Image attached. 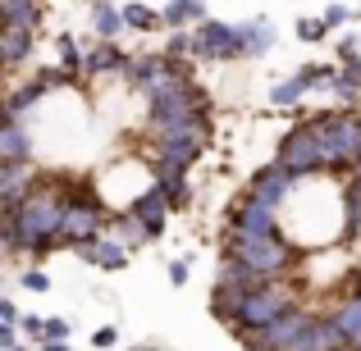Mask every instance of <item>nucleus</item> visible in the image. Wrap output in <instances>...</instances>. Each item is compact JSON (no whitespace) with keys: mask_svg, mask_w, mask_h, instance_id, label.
I'll list each match as a JSON object with an SVG mask.
<instances>
[{"mask_svg":"<svg viewBox=\"0 0 361 351\" xmlns=\"http://www.w3.org/2000/svg\"><path fill=\"white\" fill-rule=\"evenodd\" d=\"M64 215H69V196L32 187L23 196V205L14 215H5V251L46 255L51 246L64 242Z\"/></svg>","mask_w":361,"mask_h":351,"instance_id":"nucleus-1","label":"nucleus"},{"mask_svg":"<svg viewBox=\"0 0 361 351\" xmlns=\"http://www.w3.org/2000/svg\"><path fill=\"white\" fill-rule=\"evenodd\" d=\"M224 255H238V260H247L256 274H265L270 283L283 279V269H288V264H298V246H293L288 237H279V233L252 237V233L229 229V233H224Z\"/></svg>","mask_w":361,"mask_h":351,"instance_id":"nucleus-2","label":"nucleus"},{"mask_svg":"<svg viewBox=\"0 0 361 351\" xmlns=\"http://www.w3.org/2000/svg\"><path fill=\"white\" fill-rule=\"evenodd\" d=\"M316 128V137H320V155H325V169H348V165H357L361 160V119H343V115H334V119H316L311 123Z\"/></svg>","mask_w":361,"mask_h":351,"instance_id":"nucleus-3","label":"nucleus"},{"mask_svg":"<svg viewBox=\"0 0 361 351\" xmlns=\"http://www.w3.org/2000/svg\"><path fill=\"white\" fill-rule=\"evenodd\" d=\"M311 319L316 315H307V310H288L283 319H274V324H265V328H233V333L252 351H293L298 338L311 328Z\"/></svg>","mask_w":361,"mask_h":351,"instance_id":"nucleus-4","label":"nucleus"},{"mask_svg":"<svg viewBox=\"0 0 361 351\" xmlns=\"http://www.w3.org/2000/svg\"><path fill=\"white\" fill-rule=\"evenodd\" d=\"M274 165H283L293 178H302V183H307L311 174H320V169H325V155H320V137H316V128H311V123L293 128L288 137L279 141V160H274Z\"/></svg>","mask_w":361,"mask_h":351,"instance_id":"nucleus-5","label":"nucleus"},{"mask_svg":"<svg viewBox=\"0 0 361 351\" xmlns=\"http://www.w3.org/2000/svg\"><path fill=\"white\" fill-rule=\"evenodd\" d=\"M288 310H298V297H293V288L283 279H274V283H265L261 292L247 297L238 328H265V324H274V319H283Z\"/></svg>","mask_w":361,"mask_h":351,"instance_id":"nucleus-6","label":"nucleus"},{"mask_svg":"<svg viewBox=\"0 0 361 351\" xmlns=\"http://www.w3.org/2000/svg\"><path fill=\"white\" fill-rule=\"evenodd\" d=\"M192 55L197 60H243L247 55L243 27L220 23V18H206V23L192 32Z\"/></svg>","mask_w":361,"mask_h":351,"instance_id":"nucleus-7","label":"nucleus"},{"mask_svg":"<svg viewBox=\"0 0 361 351\" xmlns=\"http://www.w3.org/2000/svg\"><path fill=\"white\" fill-rule=\"evenodd\" d=\"M302 187V178H293L283 165H265L261 174L252 178V201H261V205H270V210H279L283 201H293V192Z\"/></svg>","mask_w":361,"mask_h":351,"instance_id":"nucleus-8","label":"nucleus"},{"mask_svg":"<svg viewBox=\"0 0 361 351\" xmlns=\"http://www.w3.org/2000/svg\"><path fill=\"white\" fill-rule=\"evenodd\" d=\"M101 224H106V210H101L97 196L82 192L78 201L69 196V215H64V242H82V237H101Z\"/></svg>","mask_w":361,"mask_h":351,"instance_id":"nucleus-9","label":"nucleus"},{"mask_svg":"<svg viewBox=\"0 0 361 351\" xmlns=\"http://www.w3.org/2000/svg\"><path fill=\"white\" fill-rule=\"evenodd\" d=\"M229 229L252 233V237H265V233H279V224H274V210H270V205H261V201H252V196H243V201L229 210Z\"/></svg>","mask_w":361,"mask_h":351,"instance_id":"nucleus-10","label":"nucleus"},{"mask_svg":"<svg viewBox=\"0 0 361 351\" xmlns=\"http://www.w3.org/2000/svg\"><path fill=\"white\" fill-rule=\"evenodd\" d=\"M73 251H78L82 260L101 264V269H123V264H128V246H123L119 237H82V242H73Z\"/></svg>","mask_w":361,"mask_h":351,"instance_id":"nucleus-11","label":"nucleus"},{"mask_svg":"<svg viewBox=\"0 0 361 351\" xmlns=\"http://www.w3.org/2000/svg\"><path fill=\"white\" fill-rule=\"evenodd\" d=\"M348 347V338H343V328L334 324V315H325V319H311V328L298 338V347L293 351H343Z\"/></svg>","mask_w":361,"mask_h":351,"instance_id":"nucleus-12","label":"nucleus"},{"mask_svg":"<svg viewBox=\"0 0 361 351\" xmlns=\"http://www.w3.org/2000/svg\"><path fill=\"white\" fill-rule=\"evenodd\" d=\"M128 215H137V219L147 224V233H151V237H160V233H165V215H169V201H165V192H160V187L151 183L142 196H133Z\"/></svg>","mask_w":361,"mask_h":351,"instance_id":"nucleus-13","label":"nucleus"},{"mask_svg":"<svg viewBox=\"0 0 361 351\" xmlns=\"http://www.w3.org/2000/svg\"><path fill=\"white\" fill-rule=\"evenodd\" d=\"M23 196H27V169L0 160V201H5V215H14L23 205Z\"/></svg>","mask_w":361,"mask_h":351,"instance_id":"nucleus-14","label":"nucleus"},{"mask_svg":"<svg viewBox=\"0 0 361 351\" xmlns=\"http://www.w3.org/2000/svg\"><path fill=\"white\" fill-rule=\"evenodd\" d=\"M247 297H252V292H243V288H229V283H215V297H211V310H215V319H224L229 328H238Z\"/></svg>","mask_w":361,"mask_h":351,"instance_id":"nucleus-15","label":"nucleus"},{"mask_svg":"<svg viewBox=\"0 0 361 351\" xmlns=\"http://www.w3.org/2000/svg\"><path fill=\"white\" fill-rule=\"evenodd\" d=\"M220 283H229V288H243V292H261L265 283V274H256L247 260H238V255H224V264H220Z\"/></svg>","mask_w":361,"mask_h":351,"instance_id":"nucleus-16","label":"nucleus"},{"mask_svg":"<svg viewBox=\"0 0 361 351\" xmlns=\"http://www.w3.org/2000/svg\"><path fill=\"white\" fill-rule=\"evenodd\" d=\"M27 151H32V141H27V128L18 119H9L5 128H0V160H9V165H23Z\"/></svg>","mask_w":361,"mask_h":351,"instance_id":"nucleus-17","label":"nucleus"},{"mask_svg":"<svg viewBox=\"0 0 361 351\" xmlns=\"http://www.w3.org/2000/svg\"><path fill=\"white\" fill-rule=\"evenodd\" d=\"M42 101H46V87H42V82H37V78H32V82H27V87H18V91H14V96H9V101H5V115H9V119H18V123H23L27 115H32V110H42Z\"/></svg>","mask_w":361,"mask_h":351,"instance_id":"nucleus-18","label":"nucleus"},{"mask_svg":"<svg viewBox=\"0 0 361 351\" xmlns=\"http://www.w3.org/2000/svg\"><path fill=\"white\" fill-rule=\"evenodd\" d=\"M128 60H133V55H123L115 42H101L97 51L87 55V73H123V69H128Z\"/></svg>","mask_w":361,"mask_h":351,"instance_id":"nucleus-19","label":"nucleus"},{"mask_svg":"<svg viewBox=\"0 0 361 351\" xmlns=\"http://www.w3.org/2000/svg\"><path fill=\"white\" fill-rule=\"evenodd\" d=\"M160 18H165V27L183 32V23H197V18H206V0H169V5L160 9Z\"/></svg>","mask_w":361,"mask_h":351,"instance_id":"nucleus-20","label":"nucleus"},{"mask_svg":"<svg viewBox=\"0 0 361 351\" xmlns=\"http://www.w3.org/2000/svg\"><path fill=\"white\" fill-rule=\"evenodd\" d=\"M0 55H5V64H23L32 55V32L27 27H5L0 32Z\"/></svg>","mask_w":361,"mask_h":351,"instance_id":"nucleus-21","label":"nucleus"},{"mask_svg":"<svg viewBox=\"0 0 361 351\" xmlns=\"http://www.w3.org/2000/svg\"><path fill=\"white\" fill-rule=\"evenodd\" d=\"M92 23H97V37L101 42H115V37L123 32V9H115V5H106V0H97V5H92Z\"/></svg>","mask_w":361,"mask_h":351,"instance_id":"nucleus-22","label":"nucleus"},{"mask_svg":"<svg viewBox=\"0 0 361 351\" xmlns=\"http://www.w3.org/2000/svg\"><path fill=\"white\" fill-rule=\"evenodd\" d=\"M0 14H5V27H27V32H32L42 5H37V0H0Z\"/></svg>","mask_w":361,"mask_h":351,"instance_id":"nucleus-23","label":"nucleus"},{"mask_svg":"<svg viewBox=\"0 0 361 351\" xmlns=\"http://www.w3.org/2000/svg\"><path fill=\"white\" fill-rule=\"evenodd\" d=\"M302 96H307V78H302V73H293V78H279V82H274V91H270V106L288 110V106H298Z\"/></svg>","mask_w":361,"mask_h":351,"instance_id":"nucleus-24","label":"nucleus"},{"mask_svg":"<svg viewBox=\"0 0 361 351\" xmlns=\"http://www.w3.org/2000/svg\"><path fill=\"white\" fill-rule=\"evenodd\" d=\"M334 324L343 328L348 347H361V301H343V306L334 310Z\"/></svg>","mask_w":361,"mask_h":351,"instance_id":"nucleus-25","label":"nucleus"},{"mask_svg":"<svg viewBox=\"0 0 361 351\" xmlns=\"http://www.w3.org/2000/svg\"><path fill=\"white\" fill-rule=\"evenodd\" d=\"M243 42H247V55H265L274 46V27L265 18H252V23H243Z\"/></svg>","mask_w":361,"mask_h":351,"instance_id":"nucleus-26","label":"nucleus"},{"mask_svg":"<svg viewBox=\"0 0 361 351\" xmlns=\"http://www.w3.org/2000/svg\"><path fill=\"white\" fill-rule=\"evenodd\" d=\"M110 237H119L123 246H137V242H147V224L137 219V215H119V219H110Z\"/></svg>","mask_w":361,"mask_h":351,"instance_id":"nucleus-27","label":"nucleus"},{"mask_svg":"<svg viewBox=\"0 0 361 351\" xmlns=\"http://www.w3.org/2000/svg\"><path fill=\"white\" fill-rule=\"evenodd\" d=\"M343 229L361 233V174L348 183V192H343Z\"/></svg>","mask_w":361,"mask_h":351,"instance_id":"nucleus-28","label":"nucleus"},{"mask_svg":"<svg viewBox=\"0 0 361 351\" xmlns=\"http://www.w3.org/2000/svg\"><path fill=\"white\" fill-rule=\"evenodd\" d=\"M123 23H128L133 32H151V27H160L165 18H160L156 9H147V5H123Z\"/></svg>","mask_w":361,"mask_h":351,"instance_id":"nucleus-29","label":"nucleus"},{"mask_svg":"<svg viewBox=\"0 0 361 351\" xmlns=\"http://www.w3.org/2000/svg\"><path fill=\"white\" fill-rule=\"evenodd\" d=\"M60 64H64V69H69V73H82V69H87V55H82V46L73 42L69 32L60 37Z\"/></svg>","mask_w":361,"mask_h":351,"instance_id":"nucleus-30","label":"nucleus"},{"mask_svg":"<svg viewBox=\"0 0 361 351\" xmlns=\"http://www.w3.org/2000/svg\"><path fill=\"white\" fill-rule=\"evenodd\" d=\"M334 91H338V96H361V55H357V60H348V69L338 73Z\"/></svg>","mask_w":361,"mask_h":351,"instance_id":"nucleus-31","label":"nucleus"},{"mask_svg":"<svg viewBox=\"0 0 361 351\" xmlns=\"http://www.w3.org/2000/svg\"><path fill=\"white\" fill-rule=\"evenodd\" d=\"M325 32H329L325 18H302V23H298V37H302V42H320Z\"/></svg>","mask_w":361,"mask_h":351,"instance_id":"nucleus-32","label":"nucleus"},{"mask_svg":"<svg viewBox=\"0 0 361 351\" xmlns=\"http://www.w3.org/2000/svg\"><path fill=\"white\" fill-rule=\"evenodd\" d=\"M37 82H42L46 91H51V87H69L73 73H69V69H42V73H37Z\"/></svg>","mask_w":361,"mask_h":351,"instance_id":"nucleus-33","label":"nucleus"},{"mask_svg":"<svg viewBox=\"0 0 361 351\" xmlns=\"http://www.w3.org/2000/svg\"><path fill=\"white\" fill-rule=\"evenodd\" d=\"M169 60H183V55H192V37H188V32H174V37H169Z\"/></svg>","mask_w":361,"mask_h":351,"instance_id":"nucleus-34","label":"nucleus"},{"mask_svg":"<svg viewBox=\"0 0 361 351\" xmlns=\"http://www.w3.org/2000/svg\"><path fill=\"white\" fill-rule=\"evenodd\" d=\"M42 338H46V343H64V338H69V324H64V319H46Z\"/></svg>","mask_w":361,"mask_h":351,"instance_id":"nucleus-35","label":"nucleus"},{"mask_svg":"<svg viewBox=\"0 0 361 351\" xmlns=\"http://www.w3.org/2000/svg\"><path fill=\"white\" fill-rule=\"evenodd\" d=\"M320 18H325L329 27H343L348 18H353V9H348V5H329V9H325V14H320Z\"/></svg>","mask_w":361,"mask_h":351,"instance_id":"nucleus-36","label":"nucleus"},{"mask_svg":"<svg viewBox=\"0 0 361 351\" xmlns=\"http://www.w3.org/2000/svg\"><path fill=\"white\" fill-rule=\"evenodd\" d=\"M23 288H27V292H46V288H51V279H46L42 269H27V274H23Z\"/></svg>","mask_w":361,"mask_h":351,"instance_id":"nucleus-37","label":"nucleus"},{"mask_svg":"<svg viewBox=\"0 0 361 351\" xmlns=\"http://www.w3.org/2000/svg\"><path fill=\"white\" fill-rule=\"evenodd\" d=\"M188 269H192V260H174V264H169V283H174V288H183V283H188Z\"/></svg>","mask_w":361,"mask_h":351,"instance_id":"nucleus-38","label":"nucleus"},{"mask_svg":"<svg viewBox=\"0 0 361 351\" xmlns=\"http://www.w3.org/2000/svg\"><path fill=\"white\" fill-rule=\"evenodd\" d=\"M0 324H5V328H18V306H14V301H0Z\"/></svg>","mask_w":361,"mask_h":351,"instance_id":"nucleus-39","label":"nucleus"},{"mask_svg":"<svg viewBox=\"0 0 361 351\" xmlns=\"http://www.w3.org/2000/svg\"><path fill=\"white\" fill-rule=\"evenodd\" d=\"M115 343H119L115 328H101V333H97V347H115Z\"/></svg>","mask_w":361,"mask_h":351,"instance_id":"nucleus-40","label":"nucleus"},{"mask_svg":"<svg viewBox=\"0 0 361 351\" xmlns=\"http://www.w3.org/2000/svg\"><path fill=\"white\" fill-rule=\"evenodd\" d=\"M5 347H18V338H14V328L0 324V351H5Z\"/></svg>","mask_w":361,"mask_h":351,"instance_id":"nucleus-41","label":"nucleus"},{"mask_svg":"<svg viewBox=\"0 0 361 351\" xmlns=\"http://www.w3.org/2000/svg\"><path fill=\"white\" fill-rule=\"evenodd\" d=\"M42 351H69L64 343H42Z\"/></svg>","mask_w":361,"mask_h":351,"instance_id":"nucleus-42","label":"nucleus"},{"mask_svg":"<svg viewBox=\"0 0 361 351\" xmlns=\"http://www.w3.org/2000/svg\"><path fill=\"white\" fill-rule=\"evenodd\" d=\"M5 351H27V347H5Z\"/></svg>","mask_w":361,"mask_h":351,"instance_id":"nucleus-43","label":"nucleus"},{"mask_svg":"<svg viewBox=\"0 0 361 351\" xmlns=\"http://www.w3.org/2000/svg\"><path fill=\"white\" fill-rule=\"evenodd\" d=\"M343 351H361V347H343Z\"/></svg>","mask_w":361,"mask_h":351,"instance_id":"nucleus-44","label":"nucleus"}]
</instances>
